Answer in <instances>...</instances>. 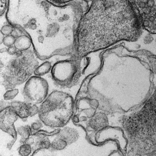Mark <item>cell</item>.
Returning <instances> with one entry per match:
<instances>
[{
	"mask_svg": "<svg viewBox=\"0 0 156 156\" xmlns=\"http://www.w3.org/2000/svg\"><path fill=\"white\" fill-rule=\"evenodd\" d=\"M10 106V101L5 100H2L0 102V111L3 110L7 107Z\"/></svg>",
	"mask_w": 156,
	"mask_h": 156,
	"instance_id": "19",
	"label": "cell"
},
{
	"mask_svg": "<svg viewBox=\"0 0 156 156\" xmlns=\"http://www.w3.org/2000/svg\"><path fill=\"white\" fill-rule=\"evenodd\" d=\"M52 66L51 62L46 61L38 65L34 71L35 75L41 77L51 71Z\"/></svg>",
	"mask_w": 156,
	"mask_h": 156,
	"instance_id": "11",
	"label": "cell"
},
{
	"mask_svg": "<svg viewBox=\"0 0 156 156\" xmlns=\"http://www.w3.org/2000/svg\"><path fill=\"white\" fill-rule=\"evenodd\" d=\"M34 132L31 135L34 138V142L31 146L33 152L31 155H34L41 150L49 149L51 145L48 136Z\"/></svg>",
	"mask_w": 156,
	"mask_h": 156,
	"instance_id": "5",
	"label": "cell"
},
{
	"mask_svg": "<svg viewBox=\"0 0 156 156\" xmlns=\"http://www.w3.org/2000/svg\"><path fill=\"white\" fill-rule=\"evenodd\" d=\"M10 106L14 110L18 117L25 122L29 116V104L25 102L16 100H11Z\"/></svg>",
	"mask_w": 156,
	"mask_h": 156,
	"instance_id": "7",
	"label": "cell"
},
{
	"mask_svg": "<svg viewBox=\"0 0 156 156\" xmlns=\"http://www.w3.org/2000/svg\"><path fill=\"white\" fill-rule=\"evenodd\" d=\"M54 4L62 5L69 2L73 0H49Z\"/></svg>",
	"mask_w": 156,
	"mask_h": 156,
	"instance_id": "21",
	"label": "cell"
},
{
	"mask_svg": "<svg viewBox=\"0 0 156 156\" xmlns=\"http://www.w3.org/2000/svg\"><path fill=\"white\" fill-rule=\"evenodd\" d=\"M43 124L41 121L34 122L31 124V127L32 130L36 131L41 129L43 126Z\"/></svg>",
	"mask_w": 156,
	"mask_h": 156,
	"instance_id": "18",
	"label": "cell"
},
{
	"mask_svg": "<svg viewBox=\"0 0 156 156\" xmlns=\"http://www.w3.org/2000/svg\"><path fill=\"white\" fill-rule=\"evenodd\" d=\"M154 17L155 18H156V12H155V14H154Z\"/></svg>",
	"mask_w": 156,
	"mask_h": 156,
	"instance_id": "29",
	"label": "cell"
},
{
	"mask_svg": "<svg viewBox=\"0 0 156 156\" xmlns=\"http://www.w3.org/2000/svg\"><path fill=\"white\" fill-rule=\"evenodd\" d=\"M18 51L13 45L7 48V53L10 55L13 56L16 54Z\"/></svg>",
	"mask_w": 156,
	"mask_h": 156,
	"instance_id": "20",
	"label": "cell"
},
{
	"mask_svg": "<svg viewBox=\"0 0 156 156\" xmlns=\"http://www.w3.org/2000/svg\"><path fill=\"white\" fill-rule=\"evenodd\" d=\"M17 131L21 136L20 142L22 144L32 134L31 127L28 125L18 127Z\"/></svg>",
	"mask_w": 156,
	"mask_h": 156,
	"instance_id": "10",
	"label": "cell"
},
{
	"mask_svg": "<svg viewBox=\"0 0 156 156\" xmlns=\"http://www.w3.org/2000/svg\"><path fill=\"white\" fill-rule=\"evenodd\" d=\"M67 145L66 142L64 140L57 136L51 143L49 149L51 151L61 150L64 149Z\"/></svg>",
	"mask_w": 156,
	"mask_h": 156,
	"instance_id": "12",
	"label": "cell"
},
{
	"mask_svg": "<svg viewBox=\"0 0 156 156\" xmlns=\"http://www.w3.org/2000/svg\"><path fill=\"white\" fill-rule=\"evenodd\" d=\"M88 125L94 130H101L108 125V120L107 116L103 112L96 113L90 119Z\"/></svg>",
	"mask_w": 156,
	"mask_h": 156,
	"instance_id": "6",
	"label": "cell"
},
{
	"mask_svg": "<svg viewBox=\"0 0 156 156\" xmlns=\"http://www.w3.org/2000/svg\"><path fill=\"white\" fill-rule=\"evenodd\" d=\"M57 136L64 140L69 145L76 141L79 137V134L75 129L65 127L60 129Z\"/></svg>",
	"mask_w": 156,
	"mask_h": 156,
	"instance_id": "8",
	"label": "cell"
},
{
	"mask_svg": "<svg viewBox=\"0 0 156 156\" xmlns=\"http://www.w3.org/2000/svg\"><path fill=\"white\" fill-rule=\"evenodd\" d=\"M155 18L154 16H151L149 17L148 18V20L149 21V22L153 23L155 21Z\"/></svg>",
	"mask_w": 156,
	"mask_h": 156,
	"instance_id": "26",
	"label": "cell"
},
{
	"mask_svg": "<svg viewBox=\"0 0 156 156\" xmlns=\"http://www.w3.org/2000/svg\"><path fill=\"white\" fill-rule=\"evenodd\" d=\"M7 48L6 47H4L1 49H0V52L1 53H3L4 52H7Z\"/></svg>",
	"mask_w": 156,
	"mask_h": 156,
	"instance_id": "27",
	"label": "cell"
},
{
	"mask_svg": "<svg viewBox=\"0 0 156 156\" xmlns=\"http://www.w3.org/2000/svg\"><path fill=\"white\" fill-rule=\"evenodd\" d=\"M16 38L12 34L5 36L2 39L3 44L6 47H8L14 45Z\"/></svg>",
	"mask_w": 156,
	"mask_h": 156,
	"instance_id": "15",
	"label": "cell"
},
{
	"mask_svg": "<svg viewBox=\"0 0 156 156\" xmlns=\"http://www.w3.org/2000/svg\"><path fill=\"white\" fill-rule=\"evenodd\" d=\"M143 24L144 27H147L150 26V23L148 20H145L143 21Z\"/></svg>",
	"mask_w": 156,
	"mask_h": 156,
	"instance_id": "25",
	"label": "cell"
},
{
	"mask_svg": "<svg viewBox=\"0 0 156 156\" xmlns=\"http://www.w3.org/2000/svg\"><path fill=\"white\" fill-rule=\"evenodd\" d=\"M19 93V90L17 89H13L8 90L4 93L3 98L5 100H12Z\"/></svg>",
	"mask_w": 156,
	"mask_h": 156,
	"instance_id": "14",
	"label": "cell"
},
{
	"mask_svg": "<svg viewBox=\"0 0 156 156\" xmlns=\"http://www.w3.org/2000/svg\"><path fill=\"white\" fill-rule=\"evenodd\" d=\"M12 28L9 25H5L2 27L1 32L4 35L6 36L11 34L13 31Z\"/></svg>",
	"mask_w": 156,
	"mask_h": 156,
	"instance_id": "17",
	"label": "cell"
},
{
	"mask_svg": "<svg viewBox=\"0 0 156 156\" xmlns=\"http://www.w3.org/2000/svg\"><path fill=\"white\" fill-rule=\"evenodd\" d=\"M34 53L29 49L18 51L6 65H4L2 84L5 89H14L26 82L34 74L39 64Z\"/></svg>",
	"mask_w": 156,
	"mask_h": 156,
	"instance_id": "2",
	"label": "cell"
},
{
	"mask_svg": "<svg viewBox=\"0 0 156 156\" xmlns=\"http://www.w3.org/2000/svg\"><path fill=\"white\" fill-rule=\"evenodd\" d=\"M70 96L62 91H53L41 103L38 116L47 126L59 128L65 126L69 120L72 113Z\"/></svg>",
	"mask_w": 156,
	"mask_h": 156,
	"instance_id": "1",
	"label": "cell"
},
{
	"mask_svg": "<svg viewBox=\"0 0 156 156\" xmlns=\"http://www.w3.org/2000/svg\"><path fill=\"white\" fill-rule=\"evenodd\" d=\"M48 89L45 79L35 75L31 76L24 86L23 92L24 101L31 104L42 103L47 96Z\"/></svg>",
	"mask_w": 156,
	"mask_h": 156,
	"instance_id": "3",
	"label": "cell"
},
{
	"mask_svg": "<svg viewBox=\"0 0 156 156\" xmlns=\"http://www.w3.org/2000/svg\"><path fill=\"white\" fill-rule=\"evenodd\" d=\"M37 40L39 43L43 44L44 41V38L42 35H39L38 36Z\"/></svg>",
	"mask_w": 156,
	"mask_h": 156,
	"instance_id": "23",
	"label": "cell"
},
{
	"mask_svg": "<svg viewBox=\"0 0 156 156\" xmlns=\"http://www.w3.org/2000/svg\"><path fill=\"white\" fill-rule=\"evenodd\" d=\"M146 3L148 7L151 8L154 6L155 2L154 0H147Z\"/></svg>",
	"mask_w": 156,
	"mask_h": 156,
	"instance_id": "22",
	"label": "cell"
},
{
	"mask_svg": "<svg viewBox=\"0 0 156 156\" xmlns=\"http://www.w3.org/2000/svg\"><path fill=\"white\" fill-rule=\"evenodd\" d=\"M86 1H91V0H84Z\"/></svg>",
	"mask_w": 156,
	"mask_h": 156,
	"instance_id": "30",
	"label": "cell"
},
{
	"mask_svg": "<svg viewBox=\"0 0 156 156\" xmlns=\"http://www.w3.org/2000/svg\"><path fill=\"white\" fill-rule=\"evenodd\" d=\"M32 43L29 36L23 34L16 38L14 45L18 50L23 51L29 49Z\"/></svg>",
	"mask_w": 156,
	"mask_h": 156,
	"instance_id": "9",
	"label": "cell"
},
{
	"mask_svg": "<svg viewBox=\"0 0 156 156\" xmlns=\"http://www.w3.org/2000/svg\"><path fill=\"white\" fill-rule=\"evenodd\" d=\"M22 144L18 149L19 154L21 156H28L32 151L31 145L27 143H23Z\"/></svg>",
	"mask_w": 156,
	"mask_h": 156,
	"instance_id": "13",
	"label": "cell"
},
{
	"mask_svg": "<svg viewBox=\"0 0 156 156\" xmlns=\"http://www.w3.org/2000/svg\"><path fill=\"white\" fill-rule=\"evenodd\" d=\"M138 5L141 9H144L146 7V3L144 2L141 1L139 2Z\"/></svg>",
	"mask_w": 156,
	"mask_h": 156,
	"instance_id": "24",
	"label": "cell"
},
{
	"mask_svg": "<svg viewBox=\"0 0 156 156\" xmlns=\"http://www.w3.org/2000/svg\"><path fill=\"white\" fill-rule=\"evenodd\" d=\"M18 117L11 106L7 107L0 111V129L10 135L13 138L7 144V147L9 150L11 149L17 139V132L15 127L14 123Z\"/></svg>",
	"mask_w": 156,
	"mask_h": 156,
	"instance_id": "4",
	"label": "cell"
},
{
	"mask_svg": "<svg viewBox=\"0 0 156 156\" xmlns=\"http://www.w3.org/2000/svg\"><path fill=\"white\" fill-rule=\"evenodd\" d=\"M29 104V116L32 117L38 113L39 107L36 104Z\"/></svg>",
	"mask_w": 156,
	"mask_h": 156,
	"instance_id": "16",
	"label": "cell"
},
{
	"mask_svg": "<svg viewBox=\"0 0 156 156\" xmlns=\"http://www.w3.org/2000/svg\"><path fill=\"white\" fill-rule=\"evenodd\" d=\"M151 28L153 29H156V24L155 23H153L151 25Z\"/></svg>",
	"mask_w": 156,
	"mask_h": 156,
	"instance_id": "28",
	"label": "cell"
}]
</instances>
